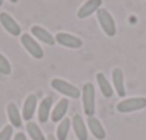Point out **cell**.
<instances>
[{
	"label": "cell",
	"mask_w": 146,
	"mask_h": 140,
	"mask_svg": "<svg viewBox=\"0 0 146 140\" xmlns=\"http://www.w3.org/2000/svg\"><path fill=\"white\" fill-rule=\"evenodd\" d=\"M50 86L56 92H59L60 94H63L66 97H70V99H79L82 96V90L78 86L72 85V83H69V82H66L63 79H59V77L52 79L50 80Z\"/></svg>",
	"instance_id": "obj_1"
},
{
	"label": "cell",
	"mask_w": 146,
	"mask_h": 140,
	"mask_svg": "<svg viewBox=\"0 0 146 140\" xmlns=\"http://www.w3.org/2000/svg\"><path fill=\"white\" fill-rule=\"evenodd\" d=\"M46 140H57V139H54V136H53V134H49V136L46 137Z\"/></svg>",
	"instance_id": "obj_23"
},
{
	"label": "cell",
	"mask_w": 146,
	"mask_h": 140,
	"mask_svg": "<svg viewBox=\"0 0 146 140\" xmlns=\"http://www.w3.org/2000/svg\"><path fill=\"white\" fill-rule=\"evenodd\" d=\"M9 2H10V3H17L19 0H9Z\"/></svg>",
	"instance_id": "obj_24"
},
{
	"label": "cell",
	"mask_w": 146,
	"mask_h": 140,
	"mask_svg": "<svg viewBox=\"0 0 146 140\" xmlns=\"http://www.w3.org/2000/svg\"><path fill=\"white\" fill-rule=\"evenodd\" d=\"M67 110H69V100H67L66 97H63V99H60V100L57 102V104L54 106V109H53L52 113H50L52 122H54V123L62 122V120L64 119Z\"/></svg>",
	"instance_id": "obj_13"
},
{
	"label": "cell",
	"mask_w": 146,
	"mask_h": 140,
	"mask_svg": "<svg viewBox=\"0 0 146 140\" xmlns=\"http://www.w3.org/2000/svg\"><path fill=\"white\" fill-rule=\"evenodd\" d=\"M82 102H83V110L88 117L95 116L96 112V103H95V86L92 83H85L82 87Z\"/></svg>",
	"instance_id": "obj_3"
},
{
	"label": "cell",
	"mask_w": 146,
	"mask_h": 140,
	"mask_svg": "<svg viewBox=\"0 0 146 140\" xmlns=\"http://www.w3.org/2000/svg\"><path fill=\"white\" fill-rule=\"evenodd\" d=\"M0 6H3V0H0Z\"/></svg>",
	"instance_id": "obj_25"
},
{
	"label": "cell",
	"mask_w": 146,
	"mask_h": 140,
	"mask_svg": "<svg viewBox=\"0 0 146 140\" xmlns=\"http://www.w3.org/2000/svg\"><path fill=\"white\" fill-rule=\"evenodd\" d=\"M13 136V126L7 124L0 130V140H10Z\"/></svg>",
	"instance_id": "obj_21"
},
{
	"label": "cell",
	"mask_w": 146,
	"mask_h": 140,
	"mask_svg": "<svg viewBox=\"0 0 146 140\" xmlns=\"http://www.w3.org/2000/svg\"><path fill=\"white\" fill-rule=\"evenodd\" d=\"M102 3H103V0H86L78 10V17L86 19L92 16L93 13H98V10L102 7Z\"/></svg>",
	"instance_id": "obj_8"
},
{
	"label": "cell",
	"mask_w": 146,
	"mask_h": 140,
	"mask_svg": "<svg viewBox=\"0 0 146 140\" xmlns=\"http://www.w3.org/2000/svg\"><path fill=\"white\" fill-rule=\"evenodd\" d=\"M7 117H9V122L13 127H17V129L22 127V116H20V112L15 103L7 104Z\"/></svg>",
	"instance_id": "obj_17"
},
{
	"label": "cell",
	"mask_w": 146,
	"mask_h": 140,
	"mask_svg": "<svg viewBox=\"0 0 146 140\" xmlns=\"http://www.w3.org/2000/svg\"><path fill=\"white\" fill-rule=\"evenodd\" d=\"M30 32H32V36H33L35 39L40 40L42 43H44V44H47V46H54V43H56L54 36H53L49 30H46L44 27L35 24V26L30 27Z\"/></svg>",
	"instance_id": "obj_9"
},
{
	"label": "cell",
	"mask_w": 146,
	"mask_h": 140,
	"mask_svg": "<svg viewBox=\"0 0 146 140\" xmlns=\"http://www.w3.org/2000/svg\"><path fill=\"white\" fill-rule=\"evenodd\" d=\"M54 40H56V43H59L60 46H63L66 49H80L83 46V40L80 37L73 36L66 32H59L54 36Z\"/></svg>",
	"instance_id": "obj_6"
},
{
	"label": "cell",
	"mask_w": 146,
	"mask_h": 140,
	"mask_svg": "<svg viewBox=\"0 0 146 140\" xmlns=\"http://www.w3.org/2000/svg\"><path fill=\"white\" fill-rule=\"evenodd\" d=\"M26 130H27V133H29V136H30L32 140H46V137H44L42 129L37 126V123H35V122H32V120L27 122Z\"/></svg>",
	"instance_id": "obj_19"
},
{
	"label": "cell",
	"mask_w": 146,
	"mask_h": 140,
	"mask_svg": "<svg viewBox=\"0 0 146 140\" xmlns=\"http://www.w3.org/2000/svg\"><path fill=\"white\" fill-rule=\"evenodd\" d=\"M70 127H72V120L67 119V117H64V119L59 123V126H57L56 139H57V140H66L67 136H69V130H70Z\"/></svg>",
	"instance_id": "obj_18"
},
{
	"label": "cell",
	"mask_w": 146,
	"mask_h": 140,
	"mask_svg": "<svg viewBox=\"0 0 146 140\" xmlns=\"http://www.w3.org/2000/svg\"><path fill=\"white\" fill-rule=\"evenodd\" d=\"M36 107H37V96L36 94H29L23 103V112H22V119L30 122L35 116V112H36Z\"/></svg>",
	"instance_id": "obj_11"
},
{
	"label": "cell",
	"mask_w": 146,
	"mask_h": 140,
	"mask_svg": "<svg viewBox=\"0 0 146 140\" xmlns=\"http://www.w3.org/2000/svg\"><path fill=\"white\" fill-rule=\"evenodd\" d=\"M52 104H53V97L52 96H46L40 104H39V109H37V113H39V122L40 123H46L49 120V116L52 113Z\"/></svg>",
	"instance_id": "obj_15"
},
{
	"label": "cell",
	"mask_w": 146,
	"mask_h": 140,
	"mask_svg": "<svg viewBox=\"0 0 146 140\" xmlns=\"http://www.w3.org/2000/svg\"><path fill=\"white\" fill-rule=\"evenodd\" d=\"M112 82H113V87H115V92L117 93V96L125 97V94H126L125 75H123V70L120 67H115L112 70Z\"/></svg>",
	"instance_id": "obj_10"
},
{
	"label": "cell",
	"mask_w": 146,
	"mask_h": 140,
	"mask_svg": "<svg viewBox=\"0 0 146 140\" xmlns=\"http://www.w3.org/2000/svg\"><path fill=\"white\" fill-rule=\"evenodd\" d=\"M12 73V64L10 61L7 60L6 56H3L0 53V75H5V76H9Z\"/></svg>",
	"instance_id": "obj_20"
},
{
	"label": "cell",
	"mask_w": 146,
	"mask_h": 140,
	"mask_svg": "<svg viewBox=\"0 0 146 140\" xmlns=\"http://www.w3.org/2000/svg\"><path fill=\"white\" fill-rule=\"evenodd\" d=\"M146 107V97H130L117 103L116 109L119 113H132Z\"/></svg>",
	"instance_id": "obj_5"
},
{
	"label": "cell",
	"mask_w": 146,
	"mask_h": 140,
	"mask_svg": "<svg viewBox=\"0 0 146 140\" xmlns=\"http://www.w3.org/2000/svg\"><path fill=\"white\" fill-rule=\"evenodd\" d=\"M72 127L75 130V134L79 140H88V127L80 114H75L72 117Z\"/></svg>",
	"instance_id": "obj_12"
},
{
	"label": "cell",
	"mask_w": 146,
	"mask_h": 140,
	"mask_svg": "<svg viewBox=\"0 0 146 140\" xmlns=\"http://www.w3.org/2000/svg\"><path fill=\"white\" fill-rule=\"evenodd\" d=\"M15 140H27V139H26V134H25V133L19 131V133L15 134Z\"/></svg>",
	"instance_id": "obj_22"
},
{
	"label": "cell",
	"mask_w": 146,
	"mask_h": 140,
	"mask_svg": "<svg viewBox=\"0 0 146 140\" xmlns=\"http://www.w3.org/2000/svg\"><path fill=\"white\" fill-rule=\"evenodd\" d=\"M96 17H98V23H99L100 29L103 30V33L108 37H113L116 34V23H115V19L110 15V12L105 7H100L96 13Z\"/></svg>",
	"instance_id": "obj_2"
},
{
	"label": "cell",
	"mask_w": 146,
	"mask_h": 140,
	"mask_svg": "<svg viewBox=\"0 0 146 140\" xmlns=\"http://www.w3.org/2000/svg\"><path fill=\"white\" fill-rule=\"evenodd\" d=\"M88 127H89V130H90V133L93 134L95 139L103 140V139L106 137V130H105V127L102 126L100 120L96 119L95 116L88 117Z\"/></svg>",
	"instance_id": "obj_14"
},
{
	"label": "cell",
	"mask_w": 146,
	"mask_h": 140,
	"mask_svg": "<svg viewBox=\"0 0 146 140\" xmlns=\"http://www.w3.org/2000/svg\"><path fill=\"white\" fill-rule=\"evenodd\" d=\"M20 43H22V46L26 49V52H27L33 59H37V60L43 59L44 52H43L42 46L37 43V40H35V37H33L30 33H22V36H20Z\"/></svg>",
	"instance_id": "obj_4"
},
{
	"label": "cell",
	"mask_w": 146,
	"mask_h": 140,
	"mask_svg": "<svg viewBox=\"0 0 146 140\" xmlns=\"http://www.w3.org/2000/svg\"><path fill=\"white\" fill-rule=\"evenodd\" d=\"M96 82H98V86L100 89V93L105 97H112L113 96V87H112L110 82L106 79V76L103 73H98L96 75Z\"/></svg>",
	"instance_id": "obj_16"
},
{
	"label": "cell",
	"mask_w": 146,
	"mask_h": 140,
	"mask_svg": "<svg viewBox=\"0 0 146 140\" xmlns=\"http://www.w3.org/2000/svg\"><path fill=\"white\" fill-rule=\"evenodd\" d=\"M0 24H2V27L10 34V36H22V29H20V24L6 12H2L0 13Z\"/></svg>",
	"instance_id": "obj_7"
}]
</instances>
